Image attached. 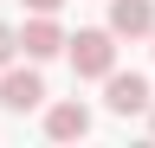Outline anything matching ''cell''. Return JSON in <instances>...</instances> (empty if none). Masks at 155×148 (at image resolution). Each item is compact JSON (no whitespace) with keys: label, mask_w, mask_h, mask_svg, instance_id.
Segmentation results:
<instances>
[{"label":"cell","mask_w":155,"mask_h":148,"mask_svg":"<svg viewBox=\"0 0 155 148\" xmlns=\"http://www.w3.org/2000/svg\"><path fill=\"white\" fill-rule=\"evenodd\" d=\"M65 45H71V71L78 77H110L116 71V32L110 26H91L78 39H65Z\"/></svg>","instance_id":"1"},{"label":"cell","mask_w":155,"mask_h":148,"mask_svg":"<svg viewBox=\"0 0 155 148\" xmlns=\"http://www.w3.org/2000/svg\"><path fill=\"white\" fill-rule=\"evenodd\" d=\"M104 103L116 109V116H142V109L155 103L149 97V77H142V71H110V77H104Z\"/></svg>","instance_id":"2"},{"label":"cell","mask_w":155,"mask_h":148,"mask_svg":"<svg viewBox=\"0 0 155 148\" xmlns=\"http://www.w3.org/2000/svg\"><path fill=\"white\" fill-rule=\"evenodd\" d=\"M19 52H26L32 65H45V58H58V52H65V32H58L52 13H32V20L19 26Z\"/></svg>","instance_id":"3"},{"label":"cell","mask_w":155,"mask_h":148,"mask_svg":"<svg viewBox=\"0 0 155 148\" xmlns=\"http://www.w3.org/2000/svg\"><path fill=\"white\" fill-rule=\"evenodd\" d=\"M110 32H116V39L155 32V0H110Z\"/></svg>","instance_id":"4"},{"label":"cell","mask_w":155,"mask_h":148,"mask_svg":"<svg viewBox=\"0 0 155 148\" xmlns=\"http://www.w3.org/2000/svg\"><path fill=\"white\" fill-rule=\"evenodd\" d=\"M0 103H7L13 116L39 109V103H45V84H39V71H7V77H0Z\"/></svg>","instance_id":"5"},{"label":"cell","mask_w":155,"mask_h":148,"mask_svg":"<svg viewBox=\"0 0 155 148\" xmlns=\"http://www.w3.org/2000/svg\"><path fill=\"white\" fill-rule=\"evenodd\" d=\"M45 135L52 142H84L91 135V109L84 103H52L45 109Z\"/></svg>","instance_id":"6"},{"label":"cell","mask_w":155,"mask_h":148,"mask_svg":"<svg viewBox=\"0 0 155 148\" xmlns=\"http://www.w3.org/2000/svg\"><path fill=\"white\" fill-rule=\"evenodd\" d=\"M13 52H19V32H13V26H0V65H13Z\"/></svg>","instance_id":"7"},{"label":"cell","mask_w":155,"mask_h":148,"mask_svg":"<svg viewBox=\"0 0 155 148\" xmlns=\"http://www.w3.org/2000/svg\"><path fill=\"white\" fill-rule=\"evenodd\" d=\"M26 7H32V13H58L65 0H26Z\"/></svg>","instance_id":"8"},{"label":"cell","mask_w":155,"mask_h":148,"mask_svg":"<svg viewBox=\"0 0 155 148\" xmlns=\"http://www.w3.org/2000/svg\"><path fill=\"white\" fill-rule=\"evenodd\" d=\"M149 129H155V103H149Z\"/></svg>","instance_id":"9"}]
</instances>
